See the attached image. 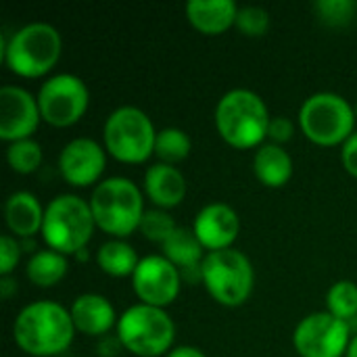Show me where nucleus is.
<instances>
[{"mask_svg": "<svg viewBox=\"0 0 357 357\" xmlns=\"http://www.w3.org/2000/svg\"><path fill=\"white\" fill-rule=\"evenodd\" d=\"M63 50L61 33L54 25L36 21L19 27L2 44L4 65L21 77H42L59 63Z\"/></svg>", "mask_w": 357, "mask_h": 357, "instance_id": "nucleus-4", "label": "nucleus"}, {"mask_svg": "<svg viewBox=\"0 0 357 357\" xmlns=\"http://www.w3.org/2000/svg\"><path fill=\"white\" fill-rule=\"evenodd\" d=\"M71 320L77 333H84L88 337H102L113 326H117L115 307L111 301L96 293H84L73 299L71 307Z\"/></svg>", "mask_w": 357, "mask_h": 357, "instance_id": "nucleus-16", "label": "nucleus"}, {"mask_svg": "<svg viewBox=\"0 0 357 357\" xmlns=\"http://www.w3.org/2000/svg\"><path fill=\"white\" fill-rule=\"evenodd\" d=\"M341 161L347 174H351L354 178H357V132H354L341 149Z\"/></svg>", "mask_w": 357, "mask_h": 357, "instance_id": "nucleus-32", "label": "nucleus"}, {"mask_svg": "<svg viewBox=\"0 0 357 357\" xmlns=\"http://www.w3.org/2000/svg\"><path fill=\"white\" fill-rule=\"evenodd\" d=\"M144 195L157 209H174L186 197V178L176 165L153 163L144 172Z\"/></svg>", "mask_w": 357, "mask_h": 357, "instance_id": "nucleus-17", "label": "nucleus"}, {"mask_svg": "<svg viewBox=\"0 0 357 357\" xmlns=\"http://www.w3.org/2000/svg\"><path fill=\"white\" fill-rule=\"evenodd\" d=\"M345 357H357V335L351 339L349 343V349H347V356Z\"/></svg>", "mask_w": 357, "mask_h": 357, "instance_id": "nucleus-35", "label": "nucleus"}, {"mask_svg": "<svg viewBox=\"0 0 357 357\" xmlns=\"http://www.w3.org/2000/svg\"><path fill=\"white\" fill-rule=\"evenodd\" d=\"M36 98L42 121L54 128H69L77 123L90 105V92L86 82L73 73L50 75L40 86Z\"/></svg>", "mask_w": 357, "mask_h": 357, "instance_id": "nucleus-10", "label": "nucleus"}, {"mask_svg": "<svg viewBox=\"0 0 357 357\" xmlns=\"http://www.w3.org/2000/svg\"><path fill=\"white\" fill-rule=\"evenodd\" d=\"M167 357H207L199 347H192V345H182V347H174Z\"/></svg>", "mask_w": 357, "mask_h": 357, "instance_id": "nucleus-33", "label": "nucleus"}, {"mask_svg": "<svg viewBox=\"0 0 357 357\" xmlns=\"http://www.w3.org/2000/svg\"><path fill=\"white\" fill-rule=\"evenodd\" d=\"M71 312L56 301L25 305L13 324V337L21 351L33 357H54L69 349L75 337Z\"/></svg>", "mask_w": 357, "mask_h": 357, "instance_id": "nucleus-1", "label": "nucleus"}, {"mask_svg": "<svg viewBox=\"0 0 357 357\" xmlns=\"http://www.w3.org/2000/svg\"><path fill=\"white\" fill-rule=\"evenodd\" d=\"M356 117L349 100L335 92H316L299 109L303 134L320 146L343 144L354 134Z\"/></svg>", "mask_w": 357, "mask_h": 357, "instance_id": "nucleus-9", "label": "nucleus"}, {"mask_svg": "<svg viewBox=\"0 0 357 357\" xmlns=\"http://www.w3.org/2000/svg\"><path fill=\"white\" fill-rule=\"evenodd\" d=\"M270 111L264 98L247 88L226 92L215 107V128L220 136L234 149L261 146L268 138Z\"/></svg>", "mask_w": 357, "mask_h": 357, "instance_id": "nucleus-2", "label": "nucleus"}, {"mask_svg": "<svg viewBox=\"0 0 357 357\" xmlns=\"http://www.w3.org/2000/svg\"><path fill=\"white\" fill-rule=\"evenodd\" d=\"M255 178L268 188H282L293 178V159L280 144L264 142L253 157Z\"/></svg>", "mask_w": 357, "mask_h": 357, "instance_id": "nucleus-20", "label": "nucleus"}, {"mask_svg": "<svg viewBox=\"0 0 357 357\" xmlns=\"http://www.w3.org/2000/svg\"><path fill=\"white\" fill-rule=\"evenodd\" d=\"M201 280L207 293L224 307H241L253 293L255 270L243 251H211L201 264Z\"/></svg>", "mask_w": 357, "mask_h": 357, "instance_id": "nucleus-7", "label": "nucleus"}, {"mask_svg": "<svg viewBox=\"0 0 357 357\" xmlns=\"http://www.w3.org/2000/svg\"><path fill=\"white\" fill-rule=\"evenodd\" d=\"M356 115H357V102H356Z\"/></svg>", "mask_w": 357, "mask_h": 357, "instance_id": "nucleus-36", "label": "nucleus"}, {"mask_svg": "<svg viewBox=\"0 0 357 357\" xmlns=\"http://www.w3.org/2000/svg\"><path fill=\"white\" fill-rule=\"evenodd\" d=\"M107 167V151L92 138H73L59 155V172L63 180L75 188L92 186Z\"/></svg>", "mask_w": 357, "mask_h": 357, "instance_id": "nucleus-14", "label": "nucleus"}, {"mask_svg": "<svg viewBox=\"0 0 357 357\" xmlns=\"http://www.w3.org/2000/svg\"><path fill=\"white\" fill-rule=\"evenodd\" d=\"M351 343L349 322L328 312L305 316L293 333V347L301 357H343Z\"/></svg>", "mask_w": 357, "mask_h": 357, "instance_id": "nucleus-11", "label": "nucleus"}, {"mask_svg": "<svg viewBox=\"0 0 357 357\" xmlns=\"http://www.w3.org/2000/svg\"><path fill=\"white\" fill-rule=\"evenodd\" d=\"M238 6L232 0H190L186 17L190 25L205 36H220L236 25Z\"/></svg>", "mask_w": 357, "mask_h": 357, "instance_id": "nucleus-18", "label": "nucleus"}, {"mask_svg": "<svg viewBox=\"0 0 357 357\" xmlns=\"http://www.w3.org/2000/svg\"><path fill=\"white\" fill-rule=\"evenodd\" d=\"M96 222L90 203L77 195H59L44 209L42 238L48 249L63 255L84 251L94 234Z\"/></svg>", "mask_w": 357, "mask_h": 357, "instance_id": "nucleus-5", "label": "nucleus"}, {"mask_svg": "<svg viewBox=\"0 0 357 357\" xmlns=\"http://www.w3.org/2000/svg\"><path fill=\"white\" fill-rule=\"evenodd\" d=\"M314 10L322 23L331 27H345L357 17V0H318Z\"/></svg>", "mask_w": 357, "mask_h": 357, "instance_id": "nucleus-28", "label": "nucleus"}, {"mask_svg": "<svg viewBox=\"0 0 357 357\" xmlns=\"http://www.w3.org/2000/svg\"><path fill=\"white\" fill-rule=\"evenodd\" d=\"M146 241L151 243H157V245H163L176 230V222L174 218L169 215V211L165 209H146L144 215H142V222H140V228H138Z\"/></svg>", "mask_w": 357, "mask_h": 357, "instance_id": "nucleus-27", "label": "nucleus"}, {"mask_svg": "<svg viewBox=\"0 0 357 357\" xmlns=\"http://www.w3.org/2000/svg\"><path fill=\"white\" fill-rule=\"evenodd\" d=\"M44 209L36 195L27 190H17L4 201V220L13 234L19 238H29L42 232Z\"/></svg>", "mask_w": 357, "mask_h": 357, "instance_id": "nucleus-19", "label": "nucleus"}, {"mask_svg": "<svg viewBox=\"0 0 357 357\" xmlns=\"http://www.w3.org/2000/svg\"><path fill=\"white\" fill-rule=\"evenodd\" d=\"M6 163L21 176L33 174L42 165V146L33 138L17 140L6 146Z\"/></svg>", "mask_w": 357, "mask_h": 357, "instance_id": "nucleus-25", "label": "nucleus"}, {"mask_svg": "<svg viewBox=\"0 0 357 357\" xmlns=\"http://www.w3.org/2000/svg\"><path fill=\"white\" fill-rule=\"evenodd\" d=\"M163 257H167L180 272H190L197 270L201 274V264L205 259L203 255V245L195 236L192 228H180L161 245Z\"/></svg>", "mask_w": 357, "mask_h": 357, "instance_id": "nucleus-21", "label": "nucleus"}, {"mask_svg": "<svg viewBox=\"0 0 357 357\" xmlns=\"http://www.w3.org/2000/svg\"><path fill=\"white\" fill-rule=\"evenodd\" d=\"M42 121L38 98L21 86L0 88V138L4 142H17L31 138Z\"/></svg>", "mask_w": 357, "mask_h": 357, "instance_id": "nucleus-13", "label": "nucleus"}, {"mask_svg": "<svg viewBox=\"0 0 357 357\" xmlns=\"http://www.w3.org/2000/svg\"><path fill=\"white\" fill-rule=\"evenodd\" d=\"M96 264L105 274L115 278H126L136 272L140 259L130 243H126L123 238H111L102 243L100 249L96 251Z\"/></svg>", "mask_w": 357, "mask_h": 357, "instance_id": "nucleus-23", "label": "nucleus"}, {"mask_svg": "<svg viewBox=\"0 0 357 357\" xmlns=\"http://www.w3.org/2000/svg\"><path fill=\"white\" fill-rule=\"evenodd\" d=\"M192 232L209 253L232 249L241 232V218L226 203H209L197 213Z\"/></svg>", "mask_w": 357, "mask_h": 357, "instance_id": "nucleus-15", "label": "nucleus"}, {"mask_svg": "<svg viewBox=\"0 0 357 357\" xmlns=\"http://www.w3.org/2000/svg\"><path fill=\"white\" fill-rule=\"evenodd\" d=\"M293 134H295V123H293L289 117L276 115V117L270 119L268 138H270L272 144H280V146H282L284 142H289V140L293 138Z\"/></svg>", "mask_w": 357, "mask_h": 357, "instance_id": "nucleus-31", "label": "nucleus"}, {"mask_svg": "<svg viewBox=\"0 0 357 357\" xmlns=\"http://www.w3.org/2000/svg\"><path fill=\"white\" fill-rule=\"evenodd\" d=\"M326 312L339 320L349 322L357 316V284L354 280H339L326 293Z\"/></svg>", "mask_w": 357, "mask_h": 357, "instance_id": "nucleus-26", "label": "nucleus"}, {"mask_svg": "<svg viewBox=\"0 0 357 357\" xmlns=\"http://www.w3.org/2000/svg\"><path fill=\"white\" fill-rule=\"evenodd\" d=\"M236 27L249 38H259L270 27V13L261 6H255V4L238 6Z\"/></svg>", "mask_w": 357, "mask_h": 357, "instance_id": "nucleus-29", "label": "nucleus"}, {"mask_svg": "<svg viewBox=\"0 0 357 357\" xmlns=\"http://www.w3.org/2000/svg\"><path fill=\"white\" fill-rule=\"evenodd\" d=\"M105 151L121 163H144L155 155L157 130L151 117L132 105L109 113L102 128Z\"/></svg>", "mask_w": 357, "mask_h": 357, "instance_id": "nucleus-8", "label": "nucleus"}, {"mask_svg": "<svg viewBox=\"0 0 357 357\" xmlns=\"http://www.w3.org/2000/svg\"><path fill=\"white\" fill-rule=\"evenodd\" d=\"M67 270H69L67 255L52 249H42L27 259L25 276L31 284L40 289H50L67 276Z\"/></svg>", "mask_w": 357, "mask_h": 357, "instance_id": "nucleus-22", "label": "nucleus"}, {"mask_svg": "<svg viewBox=\"0 0 357 357\" xmlns=\"http://www.w3.org/2000/svg\"><path fill=\"white\" fill-rule=\"evenodd\" d=\"M21 257V245L15 236L2 234L0 236V276H10L17 268Z\"/></svg>", "mask_w": 357, "mask_h": 357, "instance_id": "nucleus-30", "label": "nucleus"}, {"mask_svg": "<svg viewBox=\"0 0 357 357\" xmlns=\"http://www.w3.org/2000/svg\"><path fill=\"white\" fill-rule=\"evenodd\" d=\"M15 291H17L15 280H13L10 276H2V278H0V297H2V299H8Z\"/></svg>", "mask_w": 357, "mask_h": 357, "instance_id": "nucleus-34", "label": "nucleus"}, {"mask_svg": "<svg viewBox=\"0 0 357 357\" xmlns=\"http://www.w3.org/2000/svg\"><path fill=\"white\" fill-rule=\"evenodd\" d=\"M176 324L161 307L136 303L117 320L119 345L138 357H161L172 351Z\"/></svg>", "mask_w": 357, "mask_h": 357, "instance_id": "nucleus-6", "label": "nucleus"}, {"mask_svg": "<svg viewBox=\"0 0 357 357\" xmlns=\"http://www.w3.org/2000/svg\"><path fill=\"white\" fill-rule=\"evenodd\" d=\"M192 151L190 136L180 128H163L157 132L155 140V155L159 157V163L178 165L182 163Z\"/></svg>", "mask_w": 357, "mask_h": 357, "instance_id": "nucleus-24", "label": "nucleus"}, {"mask_svg": "<svg viewBox=\"0 0 357 357\" xmlns=\"http://www.w3.org/2000/svg\"><path fill=\"white\" fill-rule=\"evenodd\" d=\"M182 287V272L163 255H146L132 274V289L140 303L165 310L172 305Z\"/></svg>", "mask_w": 357, "mask_h": 357, "instance_id": "nucleus-12", "label": "nucleus"}, {"mask_svg": "<svg viewBox=\"0 0 357 357\" xmlns=\"http://www.w3.org/2000/svg\"><path fill=\"white\" fill-rule=\"evenodd\" d=\"M88 203L96 228L113 238H126L138 230L146 211L142 190L130 178L121 176L96 184Z\"/></svg>", "mask_w": 357, "mask_h": 357, "instance_id": "nucleus-3", "label": "nucleus"}]
</instances>
